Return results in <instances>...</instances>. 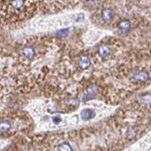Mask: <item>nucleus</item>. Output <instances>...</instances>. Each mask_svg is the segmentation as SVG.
I'll return each instance as SVG.
<instances>
[{
    "label": "nucleus",
    "instance_id": "nucleus-4",
    "mask_svg": "<svg viewBox=\"0 0 151 151\" xmlns=\"http://www.w3.org/2000/svg\"><path fill=\"white\" fill-rule=\"evenodd\" d=\"M22 55L24 56V57L28 60H32L33 58L35 57V55H36V51L34 50V48H32V47H24V48L22 49Z\"/></svg>",
    "mask_w": 151,
    "mask_h": 151
},
{
    "label": "nucleus",
    "instance_id": "nucleus-6",
    "mask_svg": "<svg viewBox=\"0 0 151 151\" xmlns=\"http://www.w3.org/2000/svg\"><path fill=\"white\" fill-rule=\"evenodd\" d=\"M98 54L102 58H106L110 54V48L107 45H103L98 49Z\"/></svg>",
    "mask_w": 151,
    "mask_h": 151
},
{
    "label": "nucleus",
    "instance_id": "nucleus-3",
    "mask_svg": "<svg viewBox=\"0 0 151 151\" xmlns=\"http://www.w3.org/2000/svg\"><path fill=\"white\" fill-rule=\"evenodd\" d=\"M91 64H92V62H91V59H89V56L83 55L79 59V64H78V65H79V68L80 69L86 70L87 68H89V66H91Z\"/></svg>",
    "mask_w": 151,
    "mask_h": 151
},
{
    "label": "nucleus",
    "instance_id": "nucleus-7",
    "mask_svg": "<svg viewBox=\"0 0 151 151\" xmlns=\"http://www.w3.org/2000/svg\"><path fill=\"white\" fill-rule=\"evenodd\" d=\"M119 29L122 33H127L131 29V22L129 20H122L119 23Z\"/></svg>",
    "mask_w": 151,
    "mask_h": 151
},
{
    "label": "nucleus",
    "instance_id": "nucleus-1",
    "mask_svg": "<svg viewBox=\"0 0 151 151\" xmlns=\"http://www.w3.org/2000/svg\"><path fill=\"white\" fill-rule=\"evenodd\" d=\"M101 18L106 23L111 22L113 18H114V12L111 8H103L101 12Z\"/></svg>",
    "mask_w": 151,
    "mask_h": 151
},
{
    "label": "nucleus",
    "instance_id": "nucleus-2",
    "mask_svg": "<svg viewBox=\"0 0 151 151\" xmlns=\"http://www.w3.org/2000/svg\"><path fill=\"white\" fill-rule=\"evenodd\" d=\"M149 79V75L147 72L141 71L134 75V77L131 78V80L134 82H145Z\"/></svg>",
    "mask_w": 151,
    "mask_h": 151
},
{
    "label": "nucleus",
    "instance_id": "nucleus-9",
    "mask_svg": "<svg viewBox=\"0 0 151 151\" xmlns=\"http://www.w3.org/2000/svg\"><path fill=\"white\" fill-rule=\"evenodd\" d=\"M10 128H11V124L9 121L3 120L0 122V131H1V133H7Z\"/></svg>",
    "mask_w": 151,
    "mask_h": 151
},
{
    "label": "nucleus",
    "instance_id": "nucleus-8",
    "mask_svg": "<svg viewBox=\"0 0 151 151\" xmlns=\"http://www.w3.org/2000/svg\"><path fill=\"white\" fill-rule=\"evenodd\" d=\"M95 93H96L95 87H94L93 85H92V86H91V87L89 88L88 92H87L86 95H85V97H84V99H83V101L86 102V101H88V100H91V99H92V98L94 97V95H95Z\"/></svg>",
    "mask_w": 151,
    "mask_h": 151
},
{
    "label": "nucleus",
    "instance_id": "nucleus-12",
    "mask_svg": "<svg viewBox=\"0 0 151 151\" xmlns=\"http://www.w3.org/2000/svg\"><path fill=\"white\" fill-rule=\"evenodd\" d=\"M53 122L55 124H59L61 121H62V119H61V117L60 116H55L53 119H52Z\"/></svg>",
    "mask_w": 151,
    "mask_h": 151
},
{
    "label": "nucleus",
    "instance_id": "nucleus-5",
    "mask_svg": "<svg viewBox=\"0 0 151 151\" xmlns=\"http://www.w3.org/2000/svg\"><path fill=\"white\" fill-rule=\"evenodd\" d=\"M95 116V113H94L93 110L89 109V108H87V109H83L80 113V117L83 120H92Z\"/></svg>",
    "mask_w": 151,
    "mask_h": 151
},
{
    "label": "nucleus",
    "instance_id": "nucleus-10",
    "mask_svg": "<svg viewBox=\"0 0 151 151\" xmlns=\"http://www.w3.org/2000/svg\"><path fill=\"white\" fill-rule=\"evenodd\" d=\"M11 6L15 9H21L24 6V0H12Z\"/></svg>",
    "mask_w": 151,
    "mask_h": 151
},
{
    "label": "nucleus",
    "instance_id": "nucleus-11",
    "mask_svg": "<svg viewBox=\"0 0 151 151\" xmlns=\"http://www.w3.org/2000/svg\"><path fill=\"white\" fill-rule=\"evenodd\" d=\"M58 150L59 151H73L72 148L70 147L68 143H62L58 145Z\"/></svg>",
    "mask_w": 151,
    "mask_h": 151
}]
</instances>
